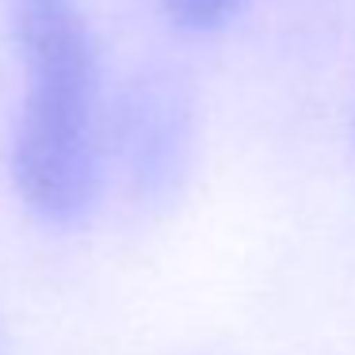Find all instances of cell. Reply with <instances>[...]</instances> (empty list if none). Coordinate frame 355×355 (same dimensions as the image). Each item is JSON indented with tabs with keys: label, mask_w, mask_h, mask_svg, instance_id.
Returning <instances> with one entry per match:
<instances>
[{
	"label": "cell",
	"mask_w": 355,
	"mask_h": 355,
	"mask_svg": "<svg viewBox=\"0 0 355 355\" xmlns=\"http://www.w3.org/2000/svg\"><path fill=\"white\" fill-rule=\"evenodd\" d=\"M12 39L24 65L12 146L16 191L35 218L77 225L100 180L96 50L80 0H12Z\"/></svg>",
	"instance_id": "1"
},
{
	"label": "cell",
	"mask_w": 355,
	"mask_h": 355,
	"mask_svg": "<svg viewBox=\"0 0 355 355\" xmlns=\"http://www.w3.org/2000/svg\"><path fill=\"white\" fill-rule=\"evenodd\" d=\"M153 4L187 31H214L237 12L241 0H153Z\"/></svg>",
	"instance_id": "2"
},
{
	"label": "cell",
	"mask_w": 355,
	"mask_h": 355,
	"mask_svg": "<svg viewBox=\"0 0 355 355\" xmlns=\"http://www.w3.org/2000/svg\"><path fill=\"white\" fill-rule=\"evenodd\" d=\"M0 355H4V347H0Z\"/></svg>",
	"instance_id": "3"
}]
</instances>
